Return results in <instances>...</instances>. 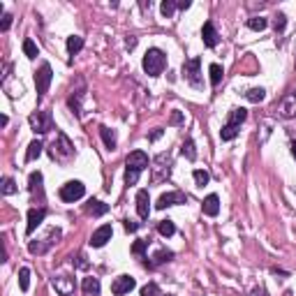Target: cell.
<instances>
[{
  "mask_svg": "<svg viewBox=\"0 0 296 296\" xmlns=\"http://www.w3.org/2000/svg\"><path fill=\"white\" fill-rule=\"evenodd\" d=\"M285 26H287V19H285V14H278V17H275V21H273V28H275V30H285Z\"/></svg>",
  "mask_w": 296,
  "mask_h": 296,
  "instance_id": "cell-40",
  "label": "cell"
},
{
  "mask_svg": "<svg viewBox=\"0 0 296 296\" xmlns=\"http://www.w3.org/2000/svg\"><path fill=\"white\" fill-rule=\"evenodd\" d=\"M86 194V188L81 181H67V183L61 188V199L67 201V204H74L77 199H81Z\"/></svg>",
  "mask_w": 296,
  "mask_h": 296,
  "instance_id": "cell-3",
  "label": "cell"
},
{
  "mask_svg": "<svg viewBox=\"0 0 296 296\" xmlns=\"http://www.w3.org/2000/svg\"><path fill=\"white\" fill-rule=\"evenodd\" d=\"M28 183H30V192H33V194H35V190L42 192V174H40V171H33L30 178H28Z\"/></svg>",
  "mask_w": 296,
  "mask_h": 296,
  "instance_id": "cell-30",
  "label": "cell"
},
{
  "mask_svg": "<svg viewBox=\"0 0 296 296\" xmlns=\"http://www.w3.org/2000/svg\"><path fill=\"white\" fill-rule=\"evenodd\" d=\"M100 134H102V139H105V146L109 148V150H113V148H116V134H113V130L100 127Z\"/></svg>",
  "mask_w": 296,
  "mask_h": 296,
  "instance_id": "cell-25",
  "label": "cell"
},
{
  "mask_svg": "<svg viewBox=\"0 0 296 296\" xmlns=\"http://www.w3.org/2000/svg\"><path fill=\"white\" fill-rule=\"evenodd\" d=\"M9 26H12V14H5L2 23H0V30H9Z\"/></svg>",
  "mask_w": 296,
  "mask_h": 296,
  "instance_id": "cell-41",
  "label": "cell"
},
{
  "mask_svg": "<svg viewBox=\"0 0 296 296\" xmlns=\"http://www.w3.org/2000/svg\"><path fill=\"white\" fill-rule=\"evenodd\" d=\"M278 111L282 118H296V93H289V95L282 97Z\"/></svg>",
  "mask_w": 296,
  "mask_h": 296,
  "instance_id": "cell-11",
  "label": "cell"
},
{
  "mask_svg": "<svg viewBox=\"0 0 296 296\" xmlns=\"http://www.w3.org/2000/svg\"><path fill=\"white\" fill-rule=\"evenodd\" d=\"M51 79H53L51 65H49V63H42V67H40L35 74V88H37V95L40 97L46 95V90L51 86Z\"/></svg>",
  "mask_w": 296,
  "mask_h": 296,
  "instance_id": "cell-4",
  "label": "cell"
},
{
  "mask_svg": "<svg viewBox=\"0 0 296 296\" xmlns=\"http://www.w3.org/2000/svg\"><path fill=\"white\" fill-rule=\"evenodd\" d=\"M266 26H269V21H266V19H261V17L248 19V28H250V30H264Z\"/></svg>",
  "mask_w": 296,
  "mask_h": 296,
  "instance_id": "cell-33",
  "label": "cell"
},
{
  "mask_svg": "<svg viewBox=\"0 0 296 296\" xmlns=\"http://www.w3.org/2000/svg\"><path fill=\"white\" fill-rule=\"evenodd\" d=\"M174 9H176V2H174V0H165V2L160 5V12H162V17H167V19L174 14Z\"/></svg>",
  "mask_w": 296,
  "mask_h": 296,
  "instance_id": "cell-36",
  "label": "cell"
},
{
  "mask_svg": "<svg viewBox=\"0 0 296 296\" xmlns=\"http://www.w3.org/2000/svg\"><path fill=\"white\" fill-rule=\"evenodd\" d=\"M157 232H160L162 236H167V238H169V236H174V234H176V225L171 222V220H162V222L157 225Z\"/></svg>",
  "mask_w": 296,
  "mask_h": 296,
  "instance_id": "cell-28",
  "label": "cell"
},
{
  "mask_svg": "<svg viewBox=\"0 0 296 296\" xmlns=\"http://www.w3.org/2000/svg\"><path fill=\"white\" fill-rule=\"evenodd\" d=\"M58 141H61V146H56V144H53V148H61L63 150V157H70L72 153H74V148H72V144L70 141H67V137H65V134H58Z\"/></svg>",
  "mask_w": 296,
  "mask_h": 296,
  "instance_id": "cell-27",
  "label": "cell"
},
{
  "mask_svg": "<svg viewBox=\"0 0 296 296\" xmlns=\"http://www.w3.org/2000/svg\"><path fill=\"white\" fill-rule=\"evenodd\" d=\"M181 150H183V155L188 157L190 162H194V160H197V150H194V141H192V139H185Z\"/></svg>",
  "mask_w": 296,
  "mask_h": 296,
  "instance_id": "cell-29",
  "label": "cell"
},
{
  "mask_svg": "<svg viewBox=\"0 0 296 296\" xmlns=\"http://www.w3.org/2000/svg\"><path fill=\"white\" fill-rule=\"evenodd\" d=\"M81 49H84V37H79V35L67 37V51H70V56H77Z\"/></svg>",
  "mask_w": 296,
  "mask_h": 296,
  "instance_id": "cell-20",
  "label": "cell"
},
{
  "mask_svg": "<svg viewBox=\"0 0 296 296\" xmlns=\"http://www.w3.org/2000/svg\"><path fill=\"white\" fill-rule=\"evenodd\" d=\"M139 174L141 171H137V169H125V183L127 185H137V181H139Z\"/></svg>",
  "mask_w": 296,
  "mask_h": 296,
  "instance_id": "cell-37",
  "label": "cell"
},
{
  "mask_svg": "<svg viewBox=\"0 0 296 296\" xmlns=\"http://www.w3.org/2000/svg\"><path fill=\"white\" fill-rule=\"evenodd\" d=\"M28 121H30L33 132H37V134H46V132L53 130V118L49 111H35Z\"/></svg>",
  "mask_w": 296,
  "mask_h": 296,
  "instance_id": "cell-2",
  "label": "cell"
},
{
  "mask_svg": "<svg viewBox=\"0 0 296 296\" xmlns=\"http://www.w3.org/2000/svg\"><path fill=\"white\" fill-rule=\"evenodd\" d=\"M292 155L296 157V141H294V144H292Z\"/></svg>",
  "mask_w": 296,
  "mask_h": 296,
  "instance_id": "cell-47",
  "label": "cell"
},
{
  "mask_svg": "<svg viewBox=\"0 0 296 296\" xmlns=\"http://www.w3.org/2000/svg\"><path fill=\"white\" fill-rule=\"evenodd\" d=\"M106 211H109V204H105V201H90V206H88V213H90L93 218L105 215Z\"/></svg>",
  "mask_w": 296,
  "mask_h": 296,
  "instance_id": "cell-21",
  "label": "cell"
},
{
  "mask_svg": "<svg viewBox=\"0 0 296 296\" xmlns=\"http://www.w3.org/2000/svg\"><path fill=\"white\" fill-rule=\"evenodd\" d=\"M238 130H241V127H236V125H229V123H227L225 127L220 130V139H222V141H232V139H236Z\"/></svg>",
  "mask_w": 296,
  "mask_h": 296,
  "instance_id": "cell-23",
  "label": "cell"
},
{
  "mask_svg": "<svg viewBox=\"0 0 296 296\" xmlns=\"http://www.w3.org/2000/svg\"><path fill=\"white\" fill-rule=\"evenodd\" d=\"M53 287H56V292L61 296H70L72 292H74V285H72L67 278H56L53 280Z\"/></svg>",
  "mask_w": 296,
  "mask_h": 296,
  "instance_id": "cell-17",
  "label": "cell"
},
{
  "mask_svg": "<svg viewBox=\"0 0 296 296\" xmlns=\"http://www.w3.org/2000/svg\"><path fill=\"white\" fill-rule=\"evenodd\" d=\"M141 296H162V292H160V287L155 282H148V285L141 287Z\"/></svg>",
  "mask_w": 296,
  "mask_h": 296,
  "instance_id": "cell-35",
  "label": "cell"
},
{
  "mask_svg": "<svg viewBox=\"0 0 296 296\" xmlns=\"http://www.w3.org/2000/svg\"><path fill=\"white\" fill-rule=\"evenodd\" d=\"M181 123H183V113L174 111V113H171V125H181Z\"/></svg>",
  "mask_w": 296,
  "mask_h": 296,
  "instance_id": "cell-42",
  "label": "cell"
},
{
  "mask_svg": "<svg viewBox=\"0 0 296 296\" xmlns=\"http://www.w3.org/2000/svg\"><path fill=\"white\" fill-rule=\"evenodd\" d=\"M144 72H146L148 77H160L167 67V56L165 51H160V49H148L146 56H144Z\"/></svg>",
  "mask_w": 296,
  "mask_h": 296,
  "instance_id": "cell-1",
  "label": "cell"
},
{
  "mask_svg": "<svg viewBox=\"0 0 296 296\" xmlns=\"http://www.w3.org/2000/svg\"><path fill=\"white\" fill-rule=\"evenodd\" d=\"M125 229H127V232H137L139 225H137V222H132V220H125Z\"/></svg>",
  "mask_w": 296,
  "mask_h": 296,
  "instance_id": "cell-43",
  "label": "cell"
},
{
  "mask_svg": "<svg viewBox=\"0 0 296 296\" xmlns=\"http://www.w3.org/2000/svg\"><path fill=\"white\" fill-rule=\"evenodd\" d=\"M199 65L201 61L199 58H190V61H185L183 63V74L188 77V81H190L192 86H201V79H199Z\"/></svg>",
  "mask_w": 296,
  "mask_h": 296,
  "instance_id": "cell-5",
  "label": "cell"
},
{
  "mask_svg": "<svg viewBox=\"0 0 296 296\" xmlns=\"http://www.w3.org/2000/svg\"><path fill=\"white\" fill-rule=\"evenodd\" d=\"M160 137H162V130L157 127V130L153 132V134H150V141H157V139H160Z\"/></svg>",
  "mask_w": 296,
  "mask_h": 296,
  "instance_id": "cell-45",
  "label": "cell"
},
{
  "mask_svg": "<svg viewBox=\"0 0 296 296\" xmlns=\"http://www.w3.org/2000/svg\"><path fill=\"white\" fill-rule=\"evenodd\" d=\"M81 289H84V294L86 296H100V280L97 278H84Z\"/></svg>",
  "mask_w": 296,
  "mask_h": 296,
  "instance_id": "cell-16",
  "label": "cell"
},
{
  "mask_svg": "<svg viewBox=\"0 0 296 296\" xmlns=\"http://www.w3.org/2000/svg\"><path fill=\"white\" fill-rule=\"evenodd\" d=\"M19 287H21V292H28V287H30V271L28 269L19 271Z\"/></svg>",
  "mask_w": 296,
  "mask_h": 296,
  "instance_id": "cell-32",
  "label": "cell"
},
{
  "mask_svg": "<svg viewBox=\"0 0 296 296\" xmlns=\"http://www.w3.org/2000/svg\"><path fill=\"white\" fill-rule=\"evenodd\" d=\"M245 97H248V102H253V105H259L261 100L266 97V93H264V88H250V90L245 93Z\"/></svg>",
  "mask_w": 296,
  "mask_h": 296,
  "instance_id": "cell-26",
  "label": "cell"
},
{
  "mask_svg": "<svg viewBox=\"0 0 296 296\" xmlns=\"http://www.w3.org/2000/svg\"><path fill=\"white\" fill-rule=\"evenodd\" d=\"M188 201V197H185L183 192H165L160 199H157V209L162 211V209H167V206H176V204H185Z\"/></svg>",
  "mask_w": 296,
  "mask_h": 296,
  "instance_id": "cell-8",
  "label": "cell"
},
{
  "mask_svg": "<svg viewBox=\"0 0 296 296\" xmlns=\"http://www.w3.org/2000/svg\"><path fill=\"white\" fill-rule=\"evenodd\" d=\"M209 74H211V86H220V81H222V65H218V63H213L209 67Z\"/></svg>",
  "mask_w": 296,
  "mask_h": 296,
  "instance_id": "cell-22",
  "label": "cell"
},
{
  "mask_svg": "<svg viewBox=\"0 0 296 296\" xmlns=\"http://www.w3.org/2000/svg\"><path fill=\"white\" fill-rule=\"evenodd\" d=\"M42 141L35 139V141H30L28 144V150H26V162H33V160H37V157L42 155Z\"/></svg>",
  "mask_w": 296,
  "mask_h": 296,
  "instance_id": "cell-18",
  "label": "cell"
},
{
  "mask_svg": "<svg viewBox=\"0 0 296 296\" xmlns=\"http://www.w3.org/2000/svg\"><path fill=\"white\" fill-rule=\"evenodd\" d=\"M23 53H26L28 58H37V53H40V49H37V44L28 37V40H23Z\"/></svg>",
  "mask_w": 296,
  "mask_h": 296,
  "instance_id": "cell-31",
  "label": "cell"
},
{
  "mask_svg": "<svg viewBox=\"0 0 296 296\" xmlns=\"http://www.w3.org/2000/svg\"><path fill=\"white\" fill-rule=\"evenodd\" d=\"M51 238H61V232H58V229H53V232H51V236H49V238H46L44 243H30V245H28V250H30V253L42 254L44 250L49 248V245H53V241H51Z\"/></svg>",
  "mask_w": 296,
  "mask_h": 296,
  "instance_id": "cell-15",
  "label": "cell"
},
{
  "mask_svg": "<svg viewBox=\"0 0 296 296\" xmlns=\"http://www.w3.org/2000/svg\"><path fill=\"white\" fill-rule=\"evenodd\" d=\"M146 248H148V241H144V238H141V241H134V245H132V253L141 257V254L146 253Z\"/></svg>",
  "mask_w": 296,
  "mask_h": 296,
  "instance_id": "cell-39",
  "label": "cell"
},
{
  "mask_svg": "<svg viewBox=\"0 0 296 296\" xmlns=\"http://www.w3.org/2000/svg\"><path fill=\"white\" fill-rule=\"evenodd\" d=\"M201 211H204V215H209V218H215L220 213V199L218 194H209L204 204H201Z\"/></svg>",
  "mask_w": 296,
  "mask_h": 296,
  "instance_id": "cell-14",
  "label": "cell"
},
{
  "mask_svg": "<svg viewBox=\"0 0 296 296\" xmlns=\"http://www.w3.org/2000/svg\"><path fill=\"white\" fill-rule=\"evenodd\" d=\"M44 218H46V211L44 209H30L28 211V225H26V234L30 236L33 232H35L37 227L44 222Z\"/></svg>",
  "mask_w": 296,
  "mask_h": 296,
  "instance_id": "cell-10",
  "label": "cell"
},
{
  "mask_svg": "<svg viewBox=\"0 0 296 296\" xmlns=\"http://www.w3.org/2000/svg\"><path fill=\"white\" fill-rule=\"evenodd\" d=\"M176 7H178V9H188V7H190V0H181V2H176Z\"/></svg>",
  "mask_w": 296,
  "mask_h": 296,
  "instance_id": "cell-44",
  "label": "cell"
},
{
  "mask_svg": "<svg viewBox=\"0 0 296 296\" xmlns=\"http://www.w3.org/2000/svg\"><path fill=\"white\" fill-rule=\"evenodd\" d=\"M17 192V183L12 181V178H2V194H14Z\"/></svg>",
  "mask_w": 296,
  "mask_h": 296,
  "instance_id": "cell-38",
  "label": "cell"
},
{
  "mask_svg": "<svg viewBox=\"0 0 296 296\" xmlns=\"http://www.w3.org/2000/svg\"><path fill=\"white\" fill-rule=\"evenodd\" d=\"M192 176H194V183L199 185V188H204V185L209 183V178H211L209 171H204V169H194V174H192Z\"/></svg>",
  "mask_w": 296,
  "mask_h": 296,
  "instance_id": "cell-34",
  "label": "cell"
},
{
  "mask_svg": "<svg viewBox=\"0 0 296 296\" xmlns=\"http://www.w3.org/2000/svg\"><path fill=\"white\" fill-rule=\"evenodd\" d=\"M134 287H137V280L132 278V275H118V278L113 280L111 292L116 296H123V294H127V292H132Z\"/></svg>",
  "mask_w": 296,
  "mask_h": 296,
  "instance_id": "cell-6",
  "label": "cell"
},
{
  "mask_svg": "<svg viewBox=\"0 0 296 296\" xmlns=\"http://www.w3.org/2000/svg\"><path fill=\"white\" fill-rule=\"evenodd\" d=\"M111 236H113L111 225H102L100 229L93 232V236H90V245H93V248H105L106 241H111Z\"/></svg>",
  "mask_w": 296,
  "mask_h": 296,
  "instance_id": "cell-7",
  "label": "cell"
},
{
  "mask_svg": "<svg viewBox=\"0 0 296 296\" xmlns=\"http://www.w3.org/2000/svg\"><path fill=\"white\" fill-rule=\"evenodd\" d=\"M245 118H248V111H245V109H232V111H229V125H236V127H241V123L245 121Z\"/></svg>",
  "mask_w": 296,
  "mask_h": 296,
  "instance_id": "cell-19",
  "label": "cell"
},
{
  "mask_svg": "<svg viewBox=\"0 0 296 296\" xmlns=\"http://www.w3.org/2000/svg\"><path fill=\"white\" fill-rule=\"evenodd\" d=\"M201 40H204V44H206L209 49L218 46V42H220L218 30H215V26H213L211 21H206V23H204V28H201Z\"/></svg>",
  "mask_w": 296,
  "mask_h": 296,
  "instance_id": "cell-12",
  "label": "cell"
},
{
  "mask_svg": "<svg viewBox=\"0 0 296 296\" xmlns=\"http://www.w3.org/2000/svg\"><path fill=\"white\" fill-rule=\"evenodd\" d=\"M125 165L130 167V169L144 171V169H148V155L144 150H132L130 155H127V160H125Z\"/></svg>",
  "mask_w": 296,
  "mask_h": 296,
  "instance_id": "cell-9",
  "label": "cell"
},
{
  "mask_svg": "<svg viewBox=\"0 0 296 296\" xmlns=\"http://www.w3.org/2000/svg\"><path fill=\"white\" fill-rule=\"evenodd\" d=\"M137 213H139V218H144V220L150 215V197H148V190L137 192Z\"/></svg>",
  "mask_w": 296,
  "mask_h": 296,
  "instance_id": "cell-13",
  "label": "cell"
},
{
  "mask_svg": "<svg viewBox=\"0 0 296 296\" xmlns=\"http://www.w3.org/2000/svg\"><path fill=\"white\" fill-rule=\"evenodd\" d=\"M127 49H134V44H137V40H134V37H127Z\"/></svg>",
  "mask_w": 296,
  "mask_h": 296,
  "instance_id": "cell-46",
  "label": "cell"
},
{
  "mask_svg": "<svg viewBox=\"0 0 296 296\" xmlns=\"http://www.w3.org/2000/svg\"><path fill=\"white\" fill-rule=\"evenodd\" d=\"M174 259V253L171 250H157L155 254H153V261H150V266H157V264H165V261Z\"/></svg>",
  "mask_w": 296,
  "mask_h": 296,
  "instance_id": "cell-24",
  "label": "cell"
}]
</instances>
